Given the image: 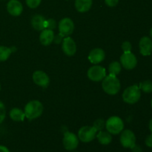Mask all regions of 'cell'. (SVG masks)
I'll use <instances>...</instances> for the list:
<instances>
[{"label":"cell","mask_w":152,"mask_h":152,"mask_svg":"<svg viewBox=\"0 0 152 152\" xmlns=\"http://www.w3.org/2000/svg\"><path fill=\"white\" fill-rule=\"evenodd\" d=\"M6 116V109L5 106H4V103L0 100V124L2 123L5 119Z\"/></svg>","instance_id":"obj_25"},{"label":"cell","mask_w":152,"mask_h":152,"mask_svg":"<svg viewBox=\"0 0 152 152\" xmlns=\"http://www.w3.org/2000/svg\"><path fill=\"white\" fill-rule=\"evenodd\" d=\"M139 88L144 93H152V81H151V80H145V81L140 83Z\"/></svg>","instance_id":"obj_23"},{"label":"cell","mask_w":152,"mask_h":152,"mask_svg":"<svg viewBox=\"0 0 152 152\" xmlns=\"http://www.w3.org/2000/svg\"><path fill=\"white\" fill-rule=\"evenodd\" d=\"M58 28L59 34H61L62 37H70L74 31V23L70 18H63L59 21Z\"/></svg>","instance_id":"obj_9"},{"label":"cell","mask_w":152,"mask_h":152,"mask_svg":"<svg viewBox=\"0 0 152 152\" xmlns=\"http://www.w3.org/2000/svg\"><path fill=\"white\" fill-rule=\"evenodd\" d=\"M62 49L65 54L72 56L77 52V44L71 37H66L62 39Z\"/></svg>","instance_id":"obj_11"},{"label":"cell","mask_w":152,"mask_h":152,"mask_svg":"<svg viewBox=\"0 0 152 152\" xmlns=\"http://www.w3.org/2000/svg\"><path fill=\"white\" fill-rule=\"evenodd\" d=\"M64 37H62L61 34H59V35L57 36V37H55L54 36V39H53V41H55V42L56 43H59L61 41L62 42V39H63Z\"/></svg>","instance_id":"obj_31"},{"label":"cell","mask_w":152,"mask_h":152,"mask_svg":"<svg viewBox=\"0 0 152 152\" xmlns=\"http://www.w3.org/2000/svg\"><path fill=\"white\" fill-rule=\"evenodd\" d=\"M87 76L91 81L96 83L101 82L106 77V71L105 68L101 65H94L88 70Z\"/></svg>","instance_id":"obj_6"},{"label":"cell","mask_w":152,"mask_h":152,"mask_svg":"<svg viewBox=\"0 0 152 152\" xmlns=\"http://www.w3.org/2000/svg\"><path fill=\"white\" fill-rule=\"evenodd\" d=\"M120 82L117 76H106L102 81V88L108 95H116L120 90Z\"/></svg>","instance_id":"obj_1"},{"label":"cell","mask_w":152,"mask_h":152,"mask_svg":"<svg viewBox=\"0 0 152 152\" xmlns=\"http://www.w3.org/2000/svg\"><path fill=\"white\" fill-rule=\"evenodd\" d=\"M151 108H152V99H151Z\"/></svg>","instance_id":"obj_36"},{"label":"cell","mask_w":152,"mask_h":152,"mask_svg":"<svg viewBox=\"0 0 152 152\" xmlns=\"http://www.w3.org/2000/svg\"><path fill=\"white\" fill-rule=\"evenodd\" d=\"M9 115H10V119L15 122H22L25 118V114L24 111L18 108H14L10 110Z\"/></svg>","instance_id":"obj_20"},{"label":"cell","mask_w":152,"mask_h":152,"mask_svg":"<svg viewBox=\"0 0 152 152\" xmlns=\"http://www.w3.org/2000/svg\"><path fill=\"white\" fill-rule=\"evenodd\" d=\"M145 143L147 147H148V148H152V134L148 135V136L145 138Z\"/></svg>","instance_id":"obj_30"},{"label":"cell","mask_w":152,"mask_h":152,"mask_svg":"<svg viewBox=\"0 0 152 152\" xmlns=\"http://www.w3.org/2000/svg\"><path fill=\"white\" fill-rule=\"evenodd\" d=\"M33 81L37 86L42 88H47L50 83V78L45 72L42 71H36L32 76Z\"/></svg>","instance_id":"obj_12"},{"label":"cell","mask_w":152,"mask_h":152,"mask_svg":"<svg viewBox=\"0 0 152 152\" xmlns=\"http://www.w3.org/2000/svg\"><path fill=\"white\" fill-rule=\"evenodd\" d=\"M105 53L102 48H94L90 51L88 54V60L94 65H97L105 59Z\"/></svg>","instance_id":"obj_14"},{"label":"cell","mask_w":152,"mask_h":152,"mask_svg":"<svg viewBox=\"0 0 152 152\" xmlns=\"http://www.w3.org/2000/svg\"><path fill=\"white\" fill-rule=\"evenodd\" d=\"M79 138L75 134L72 132H67L64 134L62 143L63 146L67 151H74L78 147Z\"/></svg>","instance_id":"obj_10"},{"label":"cell","mask_w":152,"mask_h":152,"mask_svg":"<svg viewBox=\"0 0 152 152\" xmlns=\"http://www.w3.org/2000/svg\"><path fill=\"white\" fill-rule=\"evenodd\" d=\"M53 39H54V33L53 30L48 29V28L42 30L39 35L40 43L44 46L50 45L53 42Z\"/></svg>","instance_id":"obj_16"},{"label":"cell","mask_w":152,"mask_h":152,"mask_svg":"<svg viewBox=\"0 0 152 152\" xmlns=\"http://www.w3.org/2000/svg\"><path fill=\"white\" fill-rule=\"evenodd\" d=\"M122 49H123V52H130L132 51V43L129 41H125L122 44Z\"/></svg>","instance_id":"obj_28"},{"label":"cell","mask_w":152,"mask_h":152,"mask_svg":"<svg viewBox=\"0 0 152 152\" xmlns=\"http://www.w3.org/2000/svg\"><path fill=\"white\" fill-rule=\"evenodd\" d=\"M25 1H26V4L30 8L34 9L39 6L42 0H25Z\"/></svg>","instance_id":"obj_24"},{"label":"cell","mask_w":152,"mask_h":152,"mask_svg":"<svg viewBox=\"0 0 152 152\" xmlns=\"http://www.w3.org/2000/svg\"><path fill=\"white\" fill-rule=\"evenodd\" d=\"M97 130L94 126H83L78 132V138L83 142H90L95 139Z\"/></svg>","instance_id":"obj_5"},{"label":"cell","mask_w":152,"mask_h":152,"mask_svg":"<svg viewBox=\"0 0 152 152\" xmlns=\"http://www.w3.org/2000/svg\"><path fill=\"white\" fill-rule=\"evenodd\" d=\"M31 25L37 31H42L46 28V19L41 15H35L31 19Z\"/></svg>","instance_id":"obj_17"},{"label":"cell","mask_w":152,"mask_h":152,"mask_svg":"<svg viewBox=\"0 0 152 152\" xmlns=\"http://www.w3.org/2000/svg\"><path fill=\"white\" fill-rule=\"evenodd\" d=\"M0 90H1V86H0Z\"/></svg>","instance_id":"obj_37"},{"label":"cell","mask_w":152,"mask_h":152,"mask_svg":"<svg viewBox=\"0 0 152 152\" xmlns=\"http://www.w3.org/2000/svg\"><path fill=\"white\" fill-rule=\"evenodd\" d=\"M140 52L142 56H149L152 53V39L148 37H143L139 42Z\"/></svg>","instance_id":"obj_13"},{"label":"cell","mask_w":152,"mask_h":152,"mask_svg":"<svg viewBox=\"0 0 152 152\" xmlns=\"http://www.w3.org/2000/svg\"><path fill=\"white\" fill-rule=\"evenodd\" d=\"M120 64L125 69L132 70L137 65V59L132 51L123 52L120 56Z\"/></svg>","instance_id":"obj_8"},{"label":"cell","mask_w":152,"mask_h":152,"mask_svg":"<svg viewBox=\"0 0 152 152\" xmlns=\"http://www.w3.org/2000/svg\"><path fill=\"white\" fill-rule=\"evenodd\" d=\"M149 34H150V37H151V39H152V28H151V30H150Z\"/></svg>","instance_id":"obj_35"},{"label":"cell","mask_w":152,"mask_h":152,"mask_svg":"<svg viewBox=\"0 0 152 152\" xmlns=\"http://www.w3.org/2000/svg\"><path fill=\"white\" fill-rule=\"evenodd\" d=\"M93 0H75V7L80 13H86L91 8Z\"/></svg>","instance_id":"obj_18"},{"label":"cell","mask_w":152,"mask_h":152,"mask_svg":"<svg viewBox=\"0 0 152 152\" xmlns=\"http://www.w3.org/2000/svg\"><path fill=\"white\" fill-rule=\"evenodd\" d=\"M76 152H77V151H76Z\"/></svg>","instance_id":"obj_38"},{"label":"cell","mask_w":152,"mask_h":152,"mask_svg":"<svg viewBox=\"0 0 152 152\" xmlns=\"http://www.w3.org/2000/svg\"><path fill=\"white\" fill-rule=\"evenodd\" d=\"M43 105L40 101L34 99L28 102L25 106L24 112L25 117L28 120H32L37 119L42 115L43 112Z\"/></svg>","instance_id":"obj_2"},{"label":"cell","mask_w":152,"mask_h":152,"mask_svg":"<svg viewBox=\"0 0 152 152\" xmlns=\"http://www.w3.org/2000/svg\"><path fill=\"white\" fill-rule=\"evenodd\" d=\"M12 53L10 48L6 46H0V62L6 61Z\"/></svg>","instance_id":"obj_22"},{"label":"cell","mask_w":152,"mask_h":152,"mask_svg":"<svg viewBox=\"0 0 152 152\" xmlns=\"http://www.w3.org/2000/svg\"><path fill=\"white\" fill-rule=\"evenodd\" d=\"M112 134L108 132H104V131H99L98 134H96V138L98 140V142L103 145H109L112 141Z\"/></svg>","instance_id":"obj_19"},{"label":"cell","mask_w":152,"mask_h":152,"mask_svg":"<svg viewBox=\"0 0 152 152\" xmlns=\"http://www.w3.org/2000/svg\"><path fill=\"white\" fill-rule=\"evenodd\" d=\"M133 152H142V148L139 146V145H135L132 148H131Z\"/></svg>","instance_id":"obj_32"},{"label":"cell","mask_w":152,"mask_h":152,"mask_svg":"<svg viewBox=\"0 0 152 152\" xmlns=\"http://www.w3.org/2000/svg\"><path fill=\"white\" fill-rule=\"evenodd\" d=\"M105 129L111 134H119L124 129L123 120L117 116H112L105 122Z\"/></svg>","instance_id":"obj_3"},{"label":"cell","mask_w":152,"mask_h":152,"mask_svg":"<svg viewBox=\"0 0 152 152\" xmlns=\"http://www.w3.org/2000/svg\"><path fill=\"white\" fill-rule=\"evenodd\" d=\"M95 128L97 131H102L104 127H105V122H104L102 120H96L94 125Z\"/></svg>","instance_id":"obj_27"},{"label":"cell","mask_w":152,"mask_h":152,"mask_svg":"<svg viewBox=\"0 0 152 152\" xmlns=\"http://www.w3.org/2000/svg\"><path fill=\"white\" fill-rule=\"evenodd\" d=\"M148 127H149L150 131H151V134H152V119H151V120H150L149 125H148Z\"/></svg>","instance_id":"obj_34"},{"label":"cell","mask_w":152,"mask_h":152,"mask_svg":"<svg viewBox=\"0 0 152 152\" xmlns=\"http://www.w3.org/2000/svg\"><path fill=\"white\" fill-rule=\"evenodd\" d=\"M141 97V91L137 85L126 88L123 94V99L128 104H135Z\"/></svg>","instance_id":"obj_4"},{"label":"cell","mask_w":152,"mask_h":152,"mask_svg":"<svg viewBox=\"0 0 152 152\" xmlns=\"http://www.w3.org/2000/svg\"><path fill=\"white\" fill-rule=\"evenodd\" d=\"M122 70V65L120 62H117V61H114L110 63L109 66H108V72L111 75L117 76L120 73Z\"/></svg>","instance_id":"obj_21"},{"label":"cell","mask_w":152,"mask_h":152,"mask_svg":"<svg viewBox=\"0 0 152 152\" xmlns=\"http://www.w3.org/2000/svg\"><path fill=\"white\" fill-rule=\"evenodd\" d=\"M7 10L11 16H19L23 11V6L19 0H10L7 4Z\"/></svg>","instance_id":"obj_15"},{"label":"cell","mask_w":152,"mask_h":152,"mask_svg":"<svg viewBox=\"0 0 152 152\" xmlns=\"http://www.w3.org/2000/svg\"><path fill=\"white\" fill-rule=\"evenodd\" d=\"M105 2L108 7H115L117 5L119 2V0H105Z\"/></svg>","instance_id":"obj_29"},{"label":"cell","mask_w":152,"mask_h":152,"mask_svg":"<svg viewBox=\"0 0 152 152\" xmlns=\"http://www.w3.org/2000/svg\"><path fill=\"white\" fill-rule=\"evenodd\" d=\"M120 141L124 148H132L136 145V136L132 131L126 129L121 132Z\"/></svg>","instance_id":"obj_7"},{"label":"cell","mask_w":152,"mask_h":152,"mask_svg":"<svg viewBox=\"0 0 152 152\" xmlns=\"http://www.w3.org/2000/svg\"><path fill=\"white\" fill-rule=\"evenodd\" d=\"M56 27V22L53 19H49L46 20V28L50 30L55 29Z\"/></svg>","instance_id":"obj_26"},{"label":"cell","mask_w":152,"mask_h":152,"mask_svg":"<svg viewBox=\"0 0 152 152\" xmlns=\"http://www.w3.org/2000/svg\"><path fill=\"white\" fill-rule=\"evenodd\" d=\"M0 152H10L8 148L4 145H0Z\"/></svg>","instance_id":"obj_33"}]
</instances>
